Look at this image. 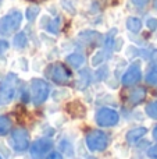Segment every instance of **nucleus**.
Returning a JSON list of instances; mask_svg holds the SVG:
<instances>
[{"instance_id": "1a4fd4ad", "label": "nucleus", "mask_w": 157, "mask_h": 159, "mask_svg": "<svg viewBox=\"0 0 157 159\" xmlns=\"http://www.w3.org/2000/svg\"><path fill=\"white\" fill-rule=\"evenodd\" d=\"M141 69H139V66H132L129 67V70H128L127 73L124 74V77H122V84L124 85H134L136 84V82L141 80Z\"/></svg>"}, {"instance_id": "412c9836", "label": "nucleus", "mask_w": 157, "mask_h": 159, "mask_svg": "<svg viewBox=\"0 0 157 159\" xmlns=\"http://www.w3.org/2000/svg\"><path fill=\"white\" fill-rule=\"evenodd\" d=\"M131 2H132V4L135 6V7L142 8V7H145V6H147L149 0H131Z\"/></svg>"}, {"instance_id": "b1692460", "label": "nucleus", "mask_w": 157, "mask_h": 159, "mask_svg": "<svg viewBox=\"0 0 157 159\" xmlns=\"http://www.w3.org/2000/svg\"><path fill=\"white\" fill-rule=\"evenodd\" d=\"M153 60H155L156 63H157V50H155V52H153Z\"/></svg>"}, {"instance_id": "bb28decb", "label": "nucleus", "mask_w": 157, "mask_h": 159, "mask_svg": "<svg viewBox=\"0 0 157 159\" xmlns=\"http://www.w3.org/2000/svg\"><path fill=\"white\" fill-rule=\"evenodd\" d=\"M33 2H42V0H33Z\"/></svg>"}, {"instance_id": "dca6fc26", "label": "nucleus", "mask_w": 157, "mask_h": 159, "mask_svg": "<svg viewBox=\"0 0 157 159\" xmlns=\"http://www.w3.org/2000/svg\"><path fill=\"white\" fill-rule=\"evenodd\" d=\"M11 129V120L7 116H0V135H6Z\"/></svg>"}, {"instance_id": "423d86ee", "label": "nucleus", "mask_w": 157, "mask_h": 159, "mask_svg": "<svg viewBox=\"0 0 157 159\" xmlns=\"http://www.w3.org/2000/svg\"><path fill=\"white\" fill-rule=\"evenodd\" d=\"M96 121L99 126L102 127H110L117 124L118 121V113L113 109H108V107H103L97 112L96 115Z\"/></svg>"}, {"instance_id": "9b49d317", "label": "nucleus", "mask_w": 157, "mask_h": 159, "mask_svg": "<svg viewBox=\"0 0 157 159\" xmlns=\"http://www.w3.org/2000/svg\"><path fill=\"white\" fill-rule=\"evenodd\" d=\"M145 134H146V129H145V127H136V129H132V130L128 131L127 141L129 144H134V143H136V141L141 140Z\"/></svg>"}, {"instance_id": "aec40b11", "label": "nucleus", "mask_w": 157, "mask_h": 159, "mask_svg": "<svg viewBox=\"0 0 157 159\" xmlns=\"http://www.w3.org/2000/svg\"><path fill=\"white\" fill-rule=\"evenodd\" d=\"M146 27L149 28V30H152V31L157 30V20L156 18H149L146 21Z\"/></svg>"}, {"instance_id": "4468645a", "label": "nucleus", "mask_w": 157, "mask_h": 159, "mask_svg": "<svg viewBox=\"0 0 157 159\" xmlns=\"http://www.w3.org/2000/svg\"><path fill=\"white\" fill-rule=\"evenodd\" d=\"M67 63L71 64L75 69H78V67H81L85 63V57H83L81 53H71V55L67 56Z\"/></svg>"}, {"instance_id": "f8f14e48", "label": "nucleus", "mask_w": 157, "mask_h": 159, "mask_svg": "<svg viewBox=\"0 0 157 159\" xmlns=\"http://www.w3.org/2000/svg\"><path fill=\"white\" fill-rule=\"evenodd\" d=\"M145 96H146V91H145L143 88H136V89H134L132 92L129 93L128 101H129V103L136 105V103H141L145 99Z\"/></svg>"}, {"instance_id": "6ab92c4d", "label": "nucleus", "mask_w": 157, "mask_h": 159, "mask_svg": "<svg viewBox=\"0 0 157 159\" xmlns=\"http://www.w3.org/2000/svg\"><path fill=\"white\" fill-rule=\"evenodd\" d=\"M146 80L149 84H157V69H153L152 71L147 74Z\"/></svg>"}, {"instance_id": "393cba45", "label": "nucleus", "mask_w": 157, "mask_h": 159, "mask_svg": "<svg viewBox=\"0 0 157 159\" xmlns=\"http://www.w3.org/2000/svg\"><path fill=\"white\" fill-rule=\"evenodd\" d=\"M153 137H155V140H157V127L155 129V131H153Z\"/></svg>"}, {"instance_id": "0eeeda50", "label": "nucleus", "mask_w": 157, "mask_h": 159, "mask_svg": "<svg viewBox=\"0 0 157 159\" xmlns=\"http://www.w3.org/2000/svg\"><path fill=\"white\" fill-rule=\"evenodd\" d=\"M52 80L56 82V84H60V85H64L67 82H70L71 80V73L70 70H67V67L61 63H56L53 64L52 67V74H50Z\"/></svg>"}, {"instance_id": "ddd939ff", "label": "nucleus", "mask_w": 157, "mask_h": 159, "mask_svg": "<svg viewBox=\"0 0 157 159\" xmlns=\"http://www.w3.org/2000/svg\"><path fill=\"white\" fill-rule=\"evenodd\" d=\"M127 28L128 31L134 34H138L139 31L142 30V21L138 18V17H128L127 18Z\"/></svg>"}, {"instance_id": "2eb2a0df", "label": "nucleus", "mask_w": 157, "mask_h": 159, "mask_svg": "<svg viewBox=\"0 0 157 159\" xmlns=\"http://www.w3.org/2000/svg\"><path fill=\"white\" fill-rule=\"evenodd\" d=\"M27 43H28V38H27V35H25V32H18L13 39V45L17 48V49L25 48Z\"/></svg>"}, {"instance_id": "a878e982", "label": "nucleus", "mask_w": 157, "mask_h": 159, "mask_svg": "<svg viewBox=\"0 0 157 159\" xmlns=\"http://www.w3.org/2000/svg\"><path fill=\"white\" fill-rule=\"evenodd\" d=\"M153 6H155V8L157 10V0H155V3H153Z\"/></svg>"}, {"instance_id": "20e7f679", "label": "nucleus", "mask_w": 157, "mask_h": 159, "mask_svg": "<svg viewBox=\"0 0 157 159\" xmlns=\"http://www.w3.org/2000/svg\"><path fill=\"white\" fill-rule=\"evenodd\" d=\"M108 144L107 135L100 130H93L86 135V145L91 151H103Z\"/></svg>"}, {"instance_id": "4be33fe9", "label": "nucleus", "mask_w": 157, "mask_h": 159, "mask_svg": "<svg viewBox=\"0 0 157 159\" xmlns=\"http://www.w3.org/2000/svg\"><path fill=\"white\" fill-rule=\"evenodd\" d=\"M149 157L152 158V159H157V145H155V147H152V148L149 149Z\"/></svg>"}, {"instance_id": "cd10ccee", "label": "nucleus", "mask_w": 157, "mask_h": 159, "mask_svg": "<svg viewBox=\"0 0 157 159\" xmlns=\"http://www.w3.org/2000/svg\"><path fill=\"white\" fill-rule=\"evenodd\" d=\"M88 159H96V158H88Z\"/></svg>"}, {"instance_id": "f03ea898", "label": "nucleus", "mask_w": 157, "mask_h": 159, "mask_svg": "<svg viewBox=\"0 0 157 159\" xmlns=\"http://www.w3.org/2000/svg\"><path fill=\"white\" fill-rule=\"evenodd\" d=\"M15 74L10 73L7 77L3 80L2 87H0V105H7L13 101L15 95Z\"/></svg>"}, {"instance_id": "a211bd4d", "label": "nucleus", "mask_w": 157, "mask_h": 159, "mask_svg": "<svg viewBox=\"0 0 157 159\" xmlns=\"http://www.w3.org/2000/svg\"><path fill=\"white\" fill-rule=\"evenodd\" d=\"M146 113L152 119H157V102H152L146 106Z\"/></svg>"}, {"instance_id": "6e6552de", "label": "nucleus", "mask_w": 157, "mask_h": 159, "mask_svg": "<svg viewBox=\"0 0 157 159\" xmlns=\"http://www.w3.org/2000/svg\"><path fill=\"white\" fill-rule=\"evenodd\" d=\"M50 148H52V141L50 140H45V138L38 140L31 147V157L33 159H42L45 157V154L50 151Z\"/></svg>"}, {"instance_id": "f3484780", "label": "nucleus", "mask_w": 157, "mask_h": 159, "mask_svg": "<svg viewBox=\"0 0 157 159\" xmlns=\"http://www.w3.org/2000/svg\"><path fill=\"white\" fill-rule=\"evenodd\" d=\"M39 11H40V8H39L38 6H29V7L27 8V11H25V17H27L28 21H33V20L38 17Z\"/></svg>"}, {"instance_id": "39448f33", "label": "nucleus", "mask_w": 157, "mask_h": 159, "mask_svg": "<svg viewBox=\"0 0 157 159\" xmlns=\"http://www.w3.org/2000/svg\"><path fill=\"white\" fill-rule=\"evenodd\" d=\"M11 144L13 148L18 152H22L25 149H28L29 147V137L28 133L24 129H17L11 133Z\"/></svg>"}, {"instance_id": "7ed1b4c3", "label": "nucleus", "mask_w": 157, "mask_h": 159, "mask_svg": "<svg viewBox=\"0 0 157 159\" xmlns=\"http://www.w3.org/2000/svg\"><path fill=\"white\" fill-rule=\"evenodd\" d=\"M31 96H32V102L35 105H40L49 96V85L43 80L35 78L31 82Z\"/></svg>"}, {"instance_id": "9d476101", "label": "nucleus", "mask_w": 157, "mask_h": 159, "mask_svg": "<svg viewBox=\"0 0 157 159\" xmlns=\"http://www.w3.org/2000/svg\"><path fill=\"white\" fill-rule=\"evenodd\" d=\"M46 27V30L52 34H58L60 31V25H61V20L60 17H56V18H52L50 20L49 17H43V21H42Z\"/></svg>"}, {"instance_id": "5701e85b", "label": "nucleus", "mask_w": 157, "mask_h": 159, "mask_svg": "<svg viewBox=\"0 0 157 159\" xmlns=\"http://www.w3.org/2000/svg\"><path fill=\"white\" fill-rule=\"evenodd\" d=\"M47 159H63V157H61L58 152H53V154H50L49 157H47Z\"/></svg>"}, {"instance_id": "f257e3e1", "label": "nucleus", "mask_w": 157, "mask_h": 159, "mask_svg": "<svg viewBox=\"0 0 157 159\" xmlns=\"http://www.w3.org/2000/svg\"><path fill=\"white\" fill-rule=\"evenodd\" d=\"M22 22V13L18 10H11L8 14L0 18V35L7 36L15 32Z\"/></svg>"}]
</instances>
